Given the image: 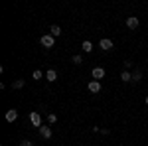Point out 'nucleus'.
I'll list each match as a JSON object with an SVG mask.
<instances>
[{
	"label": "nucleus",
	"mask_w": 148,
	"mask_h": 146,
	"mask_svg": "<svg viewBox=\"0 0 148 146\" xmlns=\"http://www.w3.org/2000/svg\"><path fill=\"white\" fill-rule=\"evenodd\" d=\"M56 121H57V117L53 114V112H49V114H47V123H49V124H53Z\"/></svg>",
	"instance_id": "14"
},
{
	"label": "nucleus",
	"mask_w": 148,
	"mask_h": 146,
	"mask_svg": "<svg viewBox=\"0 0 148 146\" xmlns=\"http://www.w3.org/2000/svg\"><path fill=\"white\" fill-rule=\"evenodd\" d=\"M32 77H34L36 81H40V79H42V71H38V69H36L34 73H32Z\"/></svg>",
	"instance_id": "16"
},
{
	"label": "nucleus",
	"mask_w": 148,
	"mask_h": 146,
	"mask_svg": "<svg viewBox=\"0 0 148 146\" xmlns=\"http://www.w3.org/2000/svg\"><path fill=\"white\" fill-rule=\"evenodd\" d=\"M101 47L105 49V51L113 49V40H109V38H105V40H101Z\"/></svg>",
	"instance_id": "8"
},
{
	"label": "nucleus",
	"mask_w": 148,
	"mask_h": 146,
	"mask_svg": "<svg viewBox=\"0 0 148 146\" xmlns=\"http://www.w3.org/2000/svg\"><path fill=\"white\" fill-rule=\"evenodd\" d=\"M24 83H26L24 79H16V81L12 83V89H22V87H24Z\"/></svg>",
	"instance_id": "11"
},
{
	"label": "nucleus",
	"mask_w": 148,
	"mask_h": 146,
	"mask_svg": "<svg viewBox=\"0 0 148 146\" xmlns=\"http://www.w3.org/2000/svg\"><path fill=\"white\" fill-rule=\"evenodd\" d=\"M81 49H83V51H91L93 44H91V42H83V44H81Z\"/></svg>",
	"instance_id": "12"
},
{
	"label": "nucleus",
	"mask_w": 148,
	"mask_h": 146,
	"mask_svg": "<svg viewBox=\"0 0 148 146\" xmlns=\"http://www.w3.org/2000/svg\"><path fill=\"white\" fill-rule=\"evenodd\" d=\"M140 79H142V73H140V71L132 73V81H140Z\"/></svg>",
	"instance_id": "17"
},
{
	"label": "nucleus",
	"mask_w": 148,
	"mask_h": 146,
	"mask_svg": "<svg viewBox=\"0 0 148 146\" xmlns=\"http://www.w3.org/2000/svg\"><path fill=\"white\" fill-rule=\"evenodd\" d=\"M49 34L53 36V38H59V36H61V28H59V26H51Z\"/></svg>",
	"instance_id": "10"
},
{
	"label": "nucleus",
	"mask_w": 148,
	"mask_h": 146,
	"mask_svg": "<svg viewBox=\"0 0 148 146\" xmlns=\"http://www.w3.org/2000/svg\"><path fill=\"white\" fill-rule=\"evenodd\" d=\"M16 119H18V111H16V109H10V111L6 112V121H8V123H14Z\"/></svg>",
	"instance_id": "7"
},
{
	"label": "nucleus",
	"mask_w": 148,
	"mask_h": 146,
	"mask_svg": "<svg viewBox=\"0 0 148 146\" xmlns=\"http://www.w3.org/2000/svg\"><path fill=\"white\" fill-rule=\"evenodd\" d=\"M121 79H123V81H132V75H130V73L125 69V71L121 73Z\"/></svg>",
	"instance_id": "13"
},
{
	"label": "nucleus",
	"mask_w": 148,
	"mask_h": 146,
	"mask_svg": "<svg viewBox=\"0 0 148 146\" xmlns=\"http://www.w3.org/2000/svg\"><path fill=\"white\" fill-rule=\"evenodd\" d=\"M40 136H42V138H51V128H49V126H40Z\"/></svg>",
	"instance_id": "5"
},
{
	"label": "nucleus",
	"mask_w": 148,
	"mask_h": 146,
	"mask_svg": "<svg viewBox=\"0 0 148 146\" xmlns=\"http://www.w3.org/2000/svg\"><path fill=\"white\" fill-rule=\"evenodd\" d=\"M126 26H128L130 30H136V28H138V18H136V16H130V18L126 20Z\"/></svg>",
	"instance_id": "6"
},
{
	"label": "nucleus",
	"mask_w": 148,
	"mask_h": 146,
	"mask_svg": "<svg viewBox=\"0 0 148 146\" xmlns=\"http://www.w3.org/2000/svg\"><path fill=\"white\" fill-rule=\"evenodd\" d=\"M144 101H146V105H148V95H146V99H144Z\"/></svg>",
	"instance_id": "19"
},
{
	"label": "nucleus",
	"mask_w": 148,
	"mask_h": 146,
	"mask_svg": "<svg viewBox=\"0 0 148 146\" xmlns=\"http://www.w3.org/2000/svg\"><path fill=\"white\" fill-rule=\"evenodd\" d=\"M30 121H32V124H34V126H42V117H40V112H32V114H30Z\"/></svg>",
	"instance_id": "3"
},
{
	"label": "nucleus",
	"mask_w": 148,
	"mask_h": 146,
	"mask_svg": "<svg viewBox=\"0 0 148 146\" xmlns=\"http://www.w3.org/2000/svg\"><path fill=\"white\" fill-rule=\"evenodd\" d=\"M20 146H34V144H32L30 140H22V142H20Z\"/></svg>",
	"instance_id": "18"
},
{
	"label": "nucleus",
	"mask_w": 148,
	"mask_h": 146,
	"mask_svg": "<svg viewBox=\"0 0 148 146\" xmlns=\"http://www.w3.org/2000/svg\"><path fill=\"white\" fill-rule=\"evenodd\" d=\"M53 42H56V38H53L51 34L42 36V40H40V44L44 45V47H47V49H49V47H53Z\"/></svg>",
	"instance_id": "1"
},
{
	"label": "nucleus",
	"mask_w": 148,
	"mask_h": 146,
	"mask_svg": "<svg viewBox=\"0 0 148 146\" xmlns=\"http://www.w3.org/2000/svg\"><path fill=\"white\" fill-rule=\"evenodd\" d=\"M91 75H93V79H95V81H99V79L105 77V69H103V67H95Z\"/></svg>",
	"instance_id": "4"
},
{
	"label": "nucleus",
	"mask_w": 148,
	"mask_h": 146,
	"mask_svg": "<svg viewBox=\"0 0 148 146\" xmlns=\"http://www.w3.org/2000/svg\"><path fill=\"white\" fill-rule=\"evenodd\" d=\"M87 89L91 91V93H99V91H101V83L93 79V81H89V85H87Z\"/></svg>",
	"instance_id": "2"
},
{
	"label": "nucleus",
	"mask_w": 148,
	"mask_h": 146,
	"mask_svg": "<svg viewBox=\"0 0 148 146\" xmlns=\"http://www.w3.org/2000/svg\"><path fill=\"white\" fill-rule=\"evenodd\" d=\"M46 79L49 81V83H53V81L57 79V73H56V69H49V71L46 73Z\"/></svg>",
	"instance_id": "9"
},
{
	"label": "nucleus",
	"mask_w": 148,
	"mask_h": 146,
	"mask_svg": "<svg viewBox=\"0 0 148 146\" xmlns=\"http://www.w3.org/2000/svg\"><path fill=\"white\" fill-rule=\"evenodd\" d=\"M73 63H75V65H81V63H83V57L81 56H73Z\"/></svg>",
	"instance_id": "15"
}]
</instances>
